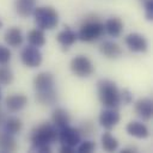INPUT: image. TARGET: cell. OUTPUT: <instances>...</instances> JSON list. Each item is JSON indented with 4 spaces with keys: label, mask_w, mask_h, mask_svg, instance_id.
<instances>
[{
    "label": "cell",
    "mask_w": 153,
    "mask_h": 153,
    "mask_svg": "<svg viewBox=\"0 0 153 153\" xmlns=\"http://www.w3.org/2000/svg\"><path fill=\"white\" fill-rule=\"evenodd\" d=\"M71 71L79 78L90 76L94 72L92 61L85 55H78L71 61Z\"/></svg>",
    "instance_id": "5b68a950"
},
{
    "label": "cell",
    "mask_w": 153,
    "mask_h": 153,
    "mask_svg": "<svg viewBox=\"0 0 153 153\" xmlns=\"http://www.w3.org/2000/svg\"><path fill=\"white\" fill-rule=\"evenodd\" d=\"M27 104V98L24 94H12L6 98V106L11 112L20 111Z\"/></svg>",
    "instance_id": "5bb4252c"
},
{
    "label": "cell",
    "mask_w": 153,
    "mask_h": 153,
    "mask_svg": "<svg viewBox=\"0 0 153 153\" xmlns=\"http://www.w3.org/2000/svg\"><path fill=\"white\" fill-rule=\"evenodd\" d=\"M51 120H53V124L55 127H57L59 129L62 128V127L69 126V122H71L69 114L65 109H62V108H57V109L54 110Z\"/></svg>",
    "instance_id": "d6986e66"
},
{
    "label": "cell",
    "mask_w": 153,
    "mask_h": 153,
    "mask_svg": "<svg viewBox=\"0 0 153 153\" xmlns=\"http://www.w3.org/2000/svg\"><path fill=\"white\" fill-rule=\"evenodd\" d=\"M126 44L134 53H145L148 47L146 38L142 35L136 33V32L129 33L126 37Z\"/></svg>",
    "instance_id": "30bf717a"
},
{
    "label": "cell",
    "mask_w": 153,
    "mask_h": 153,
    "mask_svg": "<svg viewBox=\"0 0 153 153\" xmlns=\"http://www.w3.org/2000/svg\"><path fill=\"white\" fill-rule=\"evenodd\" d=\"M105 32L104 24L97 19L86 20L78 32V38L82 42H94L100 38Z\"/></svg>",
    "instance_id": "277c9868"
},
{
    "label": "cell",
    "mask_w": 153,
    "mask_h": 153,
    "mask_svg": "<svg viewBox=\"0 0 153 153\" xmlns=\"http://www.w3.org/2000/svg\"><path fill=\"white\" fill-rule=\"evenodd\" d=\"M96 148V143L92 141H84L78 145L76 152L78 153H91Z\"/></svg>",
    "instance_id": "484cf974"
},
{
    "label": "cell",
    "mask_w": 153,
    "mask_h": 153,
    "mask_svg": "<svg viewBox=\"0 0 153 153\" xmlns=\"http://www.w3.org/2000/svg\"><path fill=\"white\" fill-rule=\"evenodd\" d=\"M14 7H16V12L23 18L31 16L36 8L35 0H16Z\"/></svg>",
    "instance_id": "e0dca14e"
},
{
    "label": "cell",
    "mask_w": 153,
    "mask_h": 153,
    "mask_svg": "<svg viewBox=\"0 0 153 153\" xmlns=\"http://www.w3.org/2000/svg\"><path fill=\"white\" fill-rule=\"evenodd\" d=\"M78 39V33L71 29H65L62 31H60L56 36V41L63 47V48H68L72 44H74Z\"/></svg>",
    "instance_id": "2e32d148"
},
{
    "label": "cell",
    "mask_w": 153,
    "mask_h": 153,
    "mask_svg": "<svg viewBox=\"0 0 153 153\" xmlns=\"http://www.w3.org/2000/svg\"><path fill=\"white\" fill-rule=\"evenodd\" d=\"M57 139L63 145L76 147L80 143L81 136H80V131L78 129L69 127V126H66V127L60 128V131L57 133Z\"/></svg>",
    "instance_id": "52a82bcc"
},
{
    "label": "cell",
    "mask_w": 153,
    "mask_h": 153,
    "mask_svg": "<svg viewBox=\"0 0 153 153\" xmlns=\"http://www.w3.org/2000/svg\"><path fill=\"white\" fill-rule=\"evenodd\" d=\"M121 152L122 153H133V152H136V148L135 147H128V148H123Z\"/></svg>",
    "instance_id": "1f68e13d"
},
{
    "label": "cell",
    "mask_w": 153,
    "mask_h": 153,
    "mask_svg": "<svg viewBox=\"0 0 153 153\" xmlns=\"http://www.w3.org/2000/svg\"><path fill=\"white\" fill-rule=\"evenodd\" d=\"M134 110H135L136 115L141 120H143V121L151 120L152 114H153L152 99H149V98H140L139 100H136V103L134 105Z\"/></svg>",
    "instance_id": "8fae6325"
},
{
    "label": "cell",
    "mask_w": 153,
    "mask_h": 153,
    "mask_svg": "<svg viewBox=\"0 0 153 153\" xmlns=\"http://www.w3.org/2000/svg\"><path fill=\"white\" fill-rule=\"evenodd\" d=\"M145 10H146V18L148 20H153V0L145 1Z\"/></svg>",
    "instance_id": "f546056e"
},
{
    "label": "cell",
    "mask_w": 153,
    "mask_h": 153,
    "mask_svg": "<svg viewBox=\"0 0 153 153\" xmlns=\"http://www.w3.org/2000/svg\"><path fill=\"white\" fill-rule=\"evenodd\" d=\"M60 152H62V153H73V152H75V147H72V146H68V145H63V143H61Z\"/></svg>",
    "instance_id": "4dcf8cb0"
},
{
    "label": "cell",
    "mask_w": 153,
    "mask_h": 153,
    "mask_svg": "<svg viewBox=\"0 0 153 153\" xmlns=\"http://www.w3.org/2000/svg\"><path fill=\"white\" fill-rule=\"evenodd\" d=\"M27 41L33 47H43L45 44V36L43 30L41 29H33L27 33Z\"/></svg>",
    "instance_id": "ffe728a7"
},
{
    "label": "cell",
    "mask_w": 153,
    "mask_h": 153,
    "mask_svg": "<svg viewBox=\"0 0 153 153\" xmlns=\"http://www.w3.org/2000/svg\"><path fill=\"white\" fill-rule=\"evenodd\" d=\"M22 127H23V123L19 118L17 117H10L6 120L5 122V126H4V130L5 133H8V134H17L22 130Z\"/></svg>",
    "instance_id": "603a6c76"
},
{
    "label": "cell",
    "mask_w": 153,
    "mask_h": 153,
    "mask_svg": "<svg viewBox=\"0 0 153 153\" xmlns=\"http://www.w3.org/2000/svg\"><path fill=\"white\" fill-rule=\"evenodd\" d=\"M36 100L44 105H53L57 100V96L55 90L43 91V92H36Z\"/></svg>",
    "instance_id": "44dd1931"
},
{
    "label": "cell",
    "mask_w": 153,
    "mask_h": 153,
    "mask_svg": "<svg viewBox=\"0 0 153 153\" xmlns=\"http://www.w3.org/2000/svg\"><path fill=\"white\" fill-rule=\"evenodd\" d=\"M35 23L41 30H51L59 23V14L55 8L50 6L37 7L33 11Z\"/></svg>",
    "instance_id": "7a4b0ae2"
},
{
    "label": "cell",
    "mask_w": 153,
    "mask_h": 153,
    "mask_svg": "<svg viewBox=\"0 0 153 153\" xmlns=\"http://www.w3.org/2000/svg\"><path fill=\"white\" fill-rule=\"evenodd\" d=\"M13 81V73L7 67H0V84L8 85Z\"/></svg>",
    "instance_id": "d4e9b609"
},
{
    "label": "cell",
    "mask_w": 153,
    "mask_h": 153,
    "mask_svg": "<svg viewBox=\"0 0 153 153\" xmlns=\"http://www.w3.org/2000/svg\"><path fill=\"white\" fill-rule=\"evenodd\" d=\"M5 42L13 48L19 47L23 43V35H22V30L17 26H12L10 27L6 32H5Z\"/></svg>",
    "instance_id": "9a60e30c"
},
{
    "label": "cell",
    "mask_w": 153,
    "mask_h": 153,
    "mask_svg": "<svg viewBox=\"0 0 153 153\" xmlns=\"http://www.w3.org/2000/svg\"><path fill=\"white\" fill-rule=\"evenodd\" d=\"M105 31L111 36V37H118L123 30V23L120 18L117 17H111L109 18L105 24H104Z\"/></svg>",
    "instance_id": "ac0fdd59"
},
{
    "label": "cell",
    "mask_w": 153,
    "mask_h": 153,
    "mask_svg": "<svg viewBox=\"0 0 153 153\" xmlns=\"http://www.w3.org/2000/svg\"><path fill=\"white\" fill-rule=\"evenodd\" d=\"M99 51L108 59H118L122 55L121 47L112 41H104L99 45Z\"/></svg>",
    "instance_id": "7c38bea8"
},
{
    "label": "cell",
    "mask_w": 153,
    "mask_h": 153,
    "mask_svg": "<svg viewBox=\"0 0 153 153\" xmlns=\"http://www.w3.org/2000/svg\"><path fill=\"white\" fill-rule=\"evenodd\" d=\"M120 122V114L114 108H106L100 111L99 115V123L106 130L112 129Z\"/></svg>",
    "instance_id": "9c48e42d"
},
{
    "label": "cell",
    "mask_w": 153,
    "mask_h": 153,
    "mask_svg": "<svg viewBox=\"0 0 153 153\" xmlns=\"http://www.w3.org/2000/svg\"><path fill=\"white\" fill-rule=\"evenodd\" d=\"M30 151L39 152V153H49V152H51V147H50V145H32Z\"/></svg>",
    "instance_id": "83f0119b"
},
{
    "label": "cell",
    "mask_w": 153,
    "mask_h": 153,
    "mask_svg": "<svg viewBox=\"0 0 153 153\" xmlns=\"http://www.w3.org/2000/svg\"><path fill=\"white\" fill-rule=\"evenodd\" d=\"M20 59L25 66H27L30 68H35V67H38L42 62V53L39 51V49L37 47L29 44V45L24 47V49L22 50Z\"/></svg>",
    "instance_id": "8992f818"
},
{
    "label": "cell",
    "mask_w": 153,
    "mask_h": 153,
    "mask_svg": "<svg viewBox=\"0 0 153 153\" xmlns=\"http://www.w3.org/2000/svg\"><path fill=\"white\" fill-rule=\"evenodd\" d=\"M54 85H55L54 75L48 72L38 73L33 79V87H35L36 92L54 90Z\"/></svg>",
    "instance_id": "ba28073f"
},
{
    "label": "cell",
    "mask_w": 153,
    "mask_h": 153,
    "mask_svg": "<svg viewBox=\"0 0 153 153\" xmlns=\"http://www.w3.org/2000/svg\"><path fill=\"white\" fill-rule=\"evenodd\" d=\"M102 146L106 152H114L118 147V141L110 133H104L102 135Z\"/></svg>",
    "instance_id": "cb8c5ba5"
},
{
    "label": "cell",
    "mask_w": 153,
    "mask_h": 153,
    "mask_svg": "<svg viewBox=\"0 0 153 153\" xmlns=\"http://www.w3.org/2000/svg\"><path fill=\"white\" fill-rule=\"evenodd\" d=\"M56 140H57L56 127L48 122L37 126L31 133L32 145H51Z\"/></svg>",
    "instance_id": "3957f363"
},
{
    "label": "cell",
    "mask_w": 153,
    "mask_h": 153,
    "mask_svg": "<svg viewBox=\"0 0 153 153\" xmlns=\"http://www.w3.org/2000/svg\"><path fill=\"white\" fill-rule=\"evenodd\" d=\"M98 98L105 108L116 109L121 104V92L117 85L109 79H102L97 84Z\"/></svg>",
    "instance_id": "6da1fadb"
},
{
    "label": "cell",
    "mask_w": 153,
    "mask_h": 153,
    "mask_svg": "<svg viewBox=\"0 0 153 153\" xmlns=\"http://www.w3.org/2000/svg\"><path fill=\"white\" fill-rule=\"evenodd\" d=\"M126 130H127V133L129 135H131L134 137H137V139H146L149 135L148 128L143 123L137 122V121L129 122L127 124V127H126Z\"/></svg>",
    "instance_id": "4fadbf2b"
},
{
    "label": "cell",
    "mask_w": 153,
    "mask_h": 153,
    "mask_svg": "<svg viewBox=\"0 0 153 153\" xmlns=\"http://www.w3.org/2000/svg\"><path fill=\"white\" fill-rule=\"evenodd\" d=\"M11 60V51L8 48L0 44V65H7Z\"/></svg>",
    "instance_id": "4316f807"
},
{
    "label": "cell",
    "mask_w": 153,
    "mask_h": 153,
    "mask_svg": "<svg viewBox=\"0 0 153 153\" xmlns=\"http://www.w3.org/2000/svg\"><path fill=\"white\" fill-rule=\"evenodd\" d=\"M2 27V22H1V19H0V29Z\"/></svg>",
    "instance_id": "d6a6232c"
},
{
    "label": "cell",
    "mask_w": 153,
    "mask_h": 153,
    "mask_svg": "<svg viewBox=\"0 0 153 153\" xmlns=\"http://www.w3.org/2000/svg\"><path fill=\"white\" fill-rule=\"evenodd\" d=\"M121 100H123L124 104H130L133 102V94L128 88H123L121 92Z\"/></svg>",
    "instance_id": "f1b7e54d"
},
{
    "label": "cell",
    "mask_w": 153,
    "mask_h": 153,
    "mask_svg": "<svg viewBox=\"0 0 153 153\" xmlns=\"http://www.w3.org/2000/svg\"><path fill=\"white\" fill-rule=\"evenodd\" d=\"M143 1H147V0H143Z\"/></svg>",
    "instance_id": "e575fe53"
},
{
    "label": "cell",
    "mask_w": 153,
    "mask_h": 153,
    "mask_svg": "<svg viewBox=\"0 0 153 153\" xmlns=\"http://www.w3.org/2000/svg\"><path fill=\"white\" fill-rule=\"evenodd\" d=\"M16 147H17V143L12 134L4 133L0 135V149L2 152H13Z\"/></svg>",
    "instance_id": "7402d4cb"
},
{
    "label": "cell",
    "mask_w": 153,
    "mask_h": 153,
    "mask_svg": "<svg viewBox=\"0 0 153 153\" xmlns=\"http://www.w3.org/2000/svg\"><path fill=\"white\" fill-rule=\"evenodd\" d=\"M0 99H1V91H0Z\"/></svg>",
    "instance_id": "836d02e7"
}]
</instances>
